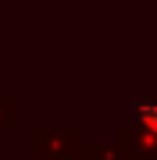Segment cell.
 <instances>
[{
	"mask_svg": "<svg viewBox=\"0 0 157 160\" xmlns=\"http://www.w3.org/2000/svg\"><path fill=\"white\" fill-rule=\"evenodd\" d=\"M136 114H139V121H143L150 132H157V100H154V103H139Z\"/></svg>",
	"mask_w": 157,
	"mask_h": 160,
	"instance_id": "obj_1",
	"label": "cell"
}]
</instances>
